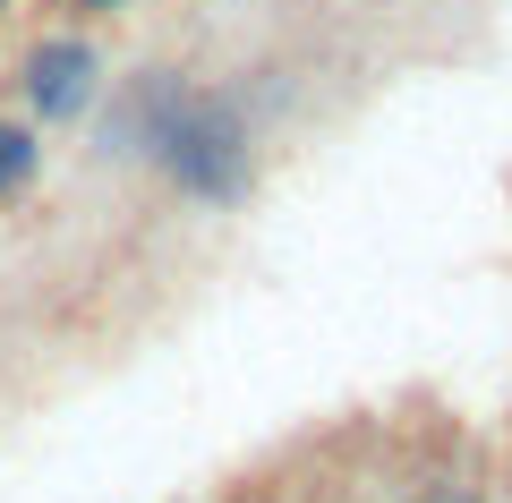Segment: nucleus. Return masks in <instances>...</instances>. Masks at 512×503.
<instances>
[{
  "label": "nucleus",
  "instance_id": "nucleus-1",
  "mask_svg": "<svg viewBox=\"0 0 512 503\" xmlns=\"http://www.w3.org/2000/svg\"><path fill=\"white\" fill-rule=\"evenodd\" d=\"M154 180L171 188L180 205H205V214H239L265 180V145H256V111L239 86H205L188 77L180 94L163 103L146 154H137Z\"/></svg>",
  "mask_w": 512,
  "mask_h": 503
},
{
  "label": "nucleus",
  "instance_id": "nucleus-2",
  "mask_svg": "<svg viewBox=\"0 0 512 503\" xmlns=\"http://www.w3.org/2000/svg\"><path fill=\"white\" fill-rule=\"evenodd\" d=\"M9 86H18V103H26L35 128H86L94 103H103V86H111V69H103V43L86 26H52V35H35L18 52Z\"/></svg>",
  "mask_w": 512,
  "mask_h": 503
},
{
  "label": "nucleus",
  "instance_id": "nucleus-3",
  "mask_svg": "<svg viewBox=\"0 0 512 503\" xmlns=\"http://www.w3.org/2000/svg\"><path fill=\"white\" fill-rule=\"evenodd\" d=\"M43 188V128L0 111V205H26Z\"/></svg>",
  "mask_w": 512,
  "mask_h": 503
},
{
  "label": "nucleus",
  "instance_id": "nucleus-4",
  "mask_svg": "<svg viewBox=\"0 0 512 503\" xmlns=\"http://www.w3.org/2000/svg\"><path fill=\"white\" fill-rule=\"evenodd\" d=\"M410 503H487V495H478V486H461V478H427Z\"/></svg>",
  "mask_w": 512,
  "mask_h": 503
},
{
  "label": "nucleus",
  "instance_id": "nucleus-5",
  "mask_svg": "<svg viewBox=\"0 0 512 503\" xmlns=\"http://www.w3.org/2000/svg\"><path fill=\"white\" fill-rule=\"evenodd\" d=\"M77 18H120V9H137V0H69Z\"/></svg>",
  "mask_w": 512,
  "mask_h": 503
},
{
  "label": "nucleus",
  "instance_id": "nucleus-6",
  "mask_svg": "<svg viewBox=\"0 0 512 503\" xmlns=\"http://www.w3.org/2000/svg\"><path fill=\"white\" fill-rule=\"evenodd\" d=\"M9 9H18V0H0V18H9Z\"/></svg>",
  "mask_w": 512,
  "mask_h": 503
}]
</instances>
